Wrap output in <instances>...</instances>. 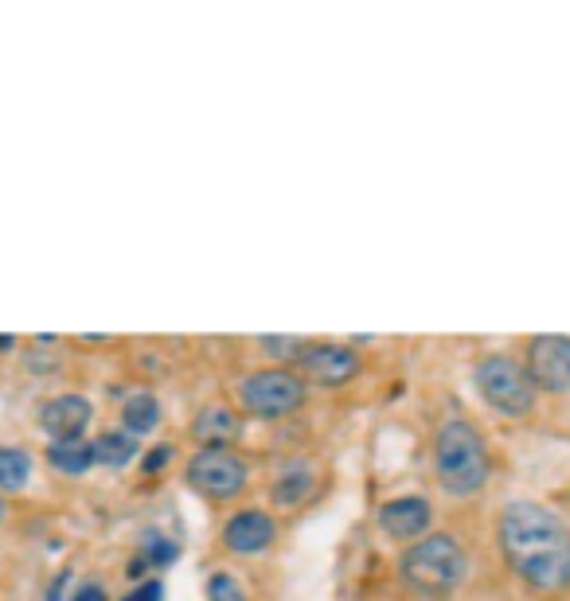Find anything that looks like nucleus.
I'll return each instance as SVG.
<instances>
[{
    "label": "nucleus",
    "mask_w": 570,
    "mask_h": 601,
    "mask_svg": "<svg viewBox=\"0 0 570 601\" xmlns=\"http://www.w3.org/2000/svg\"><path fill=\"white\" fill-rule=\"evenodd\" d=\"M434 469H438L442 488L454 496H473L485 488L493 465H488L485 437L473 422L454 418L438 429V437H434Z\"/></svg>",
    "instance_id": "3"
},
{
    "label": "nucleus",
    "mask_w": 570,
    "mask_h": 601,
    "mask_svg": "<svg viewBox=\"0 0 570 601\" xmlns=\"http://www.w3.org/2000/svg\"><path fill=\"white\" fill-rule=\"evenodd\" d=\"M273 536H278V528H273V519L266 516V511H239V516H231L224 524V543L227 551L235 555H258L266 551V547L273 543Z\"/></svg>",
    "instance_id": "10"
},
{
    "label": "nucleus",
    "mask_w": 570,
    "mask_h": 601,
    "mask_svg": "<svg viewBox=\"0 0 570 601\" xmlns=\"http://www.w3.org/2000/svg\"><path fill=\"white\" fill-rule=\"evenodd\" d=\"M32 480V457L24 449H0V488L20 493Z\"/></svg>",
    "instance_id": "17"
},
{
    "label": "nucleus",
    "mask_w": 570,
    "mask_h": 601,
    "mask_svg": "<svg viewBox=\"0 0 570 601\" xmlns=\"http://www.w3.org/2000/svg\"><path fill=\"white\" fill-rule=\"evenodd\" d=\"M242 434V418L231 411V406H204V411L196 414V422H191V437H196L204 449H227L231 442H239Z\"/></svg>",
    "instance_id": "13"
},
{
    "label": "nucleus",
    "mask_w": 570,
    "mask_h": 601,
    "mask_svg": "<svg viewBox=\"0 0 570 601\" xmlns=\"http://www.w3.org/2000/svg\"><path fill=\"white\" fill-rule=\"evenodd\" d=\"M528 375L539 391H570V336H536L528 344Z\"/></svg>",
    "instance_id": "7"
},
{
    "label": "nucleus",
    "mask_w": 570,
    "mask_h": 601,
    "mask_svg": "<svg viewBox=\"0 0 570 601\" xmlns=\"http://www.w3.org/2000/svg\"><path fill=\"white\" fill-rule=\"evenodd\" d=\"M431 519L434 511L422 496H398V500L383 504L380 528L391 539H422V531H431Z\"/></svg>",
    "instance_id": "11"
},
{
    "label": "nucleus",
    "mask_w": 570,
    "mask_h": 601,
    "mask_svg": "<svg viewBox=\"0 0 570 601\" xmlns=\"http://www.w3.org/2000/svg\"><path fill=\"white\" fill-rule=\"evenodd\" d=\"M122 422L125 434H149L160 422V403L153 395H129L122 406Z\"/></svg>",
    "instance_id": "16"
},
{
    "label": "nucleus",
    "mask_w": 570,
    "mask_h": 601,
    "mask_svg": "<svg viewBox=\"0 0 570 601\" xmlns=\"http://www.w3.org/2000/svg\"><path fill=\"white\" fill-rule=\"evenodd\" d=\"M262 352L273 360H301L305 355V340L298 336H262Z\"/></svg>",
    "instance_id": "18"
},
{
    "label": "nucleus",
    "mask_w": 570,
    "mask_h": 601,
    "mask_svg": "<svg viewBox=\"0 0 570 601\" xmlns=\"http://www.w3.org/2000/svg\"><path fill=\"white\" fill-rule=\"evenodd\" d=\"M477 391L496 414H508V418H524L536 406V383H531L528 367L512 355H485L473 371Z\"/></svg>",
    "instance_id": "4"
},
{
    "label": "nucleus",
    "mask_w": 570,
    "mask_h": 601,
    "mask_svg": "<svg viewBox=\"0 0 570 601\" xmlns=\"http://www.w3.org/2000/svg\"><path fill=\"white\" fill-rule=\"evenodd\" d=\"M71 601H106V590H102L99 582H86V586H79Z\"/></svg>",
    "instance_id": "22"
},
{
    "label": "nucleus",
    "mask_w": 570,
    "mask_h": 601,
    "mask_svg": "<svg viewBox=\"0 0 570 601\" xmlns=\"http://www.w3.org/2000/svg\"><path fill=\"white\" fill-rule=\"evenodd\" d=\"M500 551L536 593L570 590V528L543 504L512 500L500 511Z\"/></svg>",
    "instance_id": "1"
},
{
    "label": "nucleus",
    "mask_w": 570,
    "mask_h": 601,
    "mask_svg": "<svg viewBox=\"0 0 570 601\" xmlns=\"http://www.w3.org/2000/svg\"><path fill=\"white\" fill-rule=\"evenodd\" d=\"M239 403L255 418H286V414L301 411V403H305V380L293 375L290 367L255 371V375L242 380Z\"/></svg>",
    "instance_id": "5"
},
{
    "label": "nucleus",
    "mask_w": 570,
    "mask_h": 601,
    "mask_svg": "<svg viewBox=\"0 0 570 601\" xmlns=\"http://www.w3.org/2000/svg\"><path fill=\"white\" fill-rule=\"evenodd\" d=\"M313 493H317V465L309 457L286 462L270 485V496L278 508H301V504L313 500Z\"/></svg>",
    "instance_id": "12"
},
{
    "label": "nucleus",
    "mask_w": 570,
    "mask_h": 601,
    "mask_svg": "<svg viewBox=\"0 0 570 601\" xmlns=\"http://www.w3.org/2000/svg\"><path fill=\"white\" fill-rule=\"evenodd\" d=\"M165 462H168V449H157V454L145 457V469H149V473H160V465H165Z\"/></svg>",
    "instance_id": "23"
},
{
    "label": "nucleus",
    "mask_w": 570,
    "mask_h": 601,
    "mask_svg": "<svg viewBox=\"0 0 570 601\" xmlns=\"http://www.w3.org/2000/svg\"><path fill=\"white\" fill-rule=\"evenodd\" d=\"M250 469L231 449H199L188 462V485L207 500H231L247 488Z\"/></svg>",
    "instance_id": "6"
},
{
    "label": "nucleus",
    "mask_w": 570,
    "mask_h": 601,
    "mask_svg": "<svg viewBox=\"0 0 570 601\" xmlns=\"http://www.w3.org/2000/svg\"><path fill=\"white\" fill-rule=\"evenodd\" d=\"M63 590H66V574H59L55 582H51V593H48V601H63Z\"/></svg>",
    "instance_id": "24"
},
{
    "label": "nucleus",
    "mask_w": 570,
    "mask_h": 601,
    "mask_svg": "<svg viewBox=\"0 0 570 601\" xmlns=\"http://www.w3.org/2000/svg\"><path fill=\"white\" fill-rule=\"evenodd\" d=\"M48 462L55 465L59 473H66V477H83V473L94 465V445L86 442V437H66V442H51Z\"/></svg>",
    "instance_id": "14"
},
{
    "label": "nucleus",
    "mask_w": 570,
    "mask_h": 601,
    "mask_svg": "<svg viewBox=\"0 0 570 601\" xmlns=\"http://www.w3.org/2000/svg\"><path fill=\"white\" fill-rule=\"evenodd\" d=\"M469 574V555L454 536H422L398 559V578L422 598H449Z\"/></svg>",
    "instance_id": "2"
},
{
    "label": "nucleus",
    "mask_w": 570,
    "mask_h": 601,
    "mask_svg": "<svg viewBox=\"0 0 570 601\" xmlns=\"http://www.w3.org/2000/svg\"><path fill=\"white\" fill-rule=\"evenodd\" d=\"M207 601H247V593L231 574H211L207 578Z\"/></svg>",
    "instance_id": "19"
},
{
    "label": "nucleus",
    "mask_w": 570,
    "mask_h": 601,
    "mask_svg": "<svg viewBox=\"0 0 570 601\" xmlns=\"http://www.w3.org/2000/svg\"><path fill=\"white\" fill-rule=\"evenodd\" d=\"M133 457H137V437L133 434L110 429V434H102L99 442H94V462L106 465V469H125Z\"/></svg>",
    "instance_id": "15"
},
{
    "label": "nucleus",
    "mask_w": 570,
    "mask_h": 601,
    "mask_svg": "<svg viewBox=\"0 0 570 601\" xmlns=\"http://www.w3.org/2000/svg\"><path fill=\"white\" fill-rule=\"evenodd\" d=\"M301 380L313 387H344L360 375V355L344 344H313L301 355Z\"/></svg>",
    "instance_id": "8"
},
{
    "label": "nucleus",
    "mask_w": 570,
    "mask_h": 601,
    "mask_svg": "<svg viewBox=\"0 0 570 601\" xmlns=\"http://www.w3.org/2000/svg\"><path fill=\"white\" fill-rule=\"evenodd\" d=\"M91 398L83 395H59L48 398L40 406V426L48 429L55 442H66V437H79L86 426H91Z\"/></svg>",
    "instance_id": "9"
},
{
    "label": "nucleus",
    "mask_w": 570,
    "mask_h": 601,
    "mask_svg": "<svg viewBox=\"0 0 570 601\" xmlns=\"http://www.w3.org/2000/svg\"><path fill=\"white\" fill-rule=\"evenodd\" d=\"M4 511H9V508H4V500H0V524H4Z\"/></svg>",
    "instance_id": "26"
},
{
    "label": "nucleus",
    "mask_w": 570,
    "mask_h": 601,
    "mask_svg": "<svg viewBox=\"0 0 570 601\" xmlns=\"http://www.w3.org/2000/svg\"><path fill=\"white\" fill-rule=\"evenodd\" d=\"M141 559L149 562H157V567H168V562L176 559V543H168V539H160V536H153L149 543H145V555H141Z\"/></svg>",
    "instance_id": "20"
},
{
    "label": "nucleus",
    "mask_w": 570,
    "mask_h": 601,
    "mask_svg": "<svg viewBox=\"0 0 570 601\" xmlns=\"http://www.w3.org/2000/svg\"><path fill=\"white\" fill-rule=\"evenodd\" d=\"M122 601H165V586L153 582V578H149V582H141L133 593H125Z\"/></svg>",
    "instance_id": "21"
},
{
    "label": "nucleus",
    "mask_w": 570,
    "mask_h": 601,
    "mask_svg": "<svg viewBox=\"0 0 570 601\" xmlns=\"http://www.w3.org/2000/svg\"><path fill=\"white\" fill-rule=\"evenodd\" d=\"M12 344H17V340H12V336H0V352H9Z\"/></svg>",
    "instance_id": "25"
}]
</instances>
